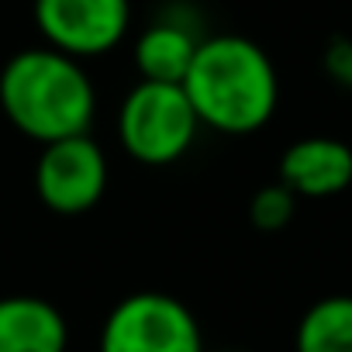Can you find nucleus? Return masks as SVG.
I'll return each mask as SVG.
<instances>
[{
  "mask_svg": "<svg viewBox=\"0 0 352 352\" xmlns=\"http://www.w3.org/2000/svg\"><path fill=\"white\" fill-rule=\"evenodd\" d=\"M297 352H352V294L314 300L297 321Z\"/></svg>",
  "mask_w": 352,
  "mask_h": 352,
  "instance_id": "10",
  "label": "nucleus"
},
{
  "mask_svg": "<svg viewBox=\"0 0 352 352\" xmlns=\"http://www.w3.org/2000/svg\"><path fill=\"white\" fill-rule=\"evenodd\" d=\"M180 87L201 128L208 124L225 135L259 131L280 104L276 66L266 49L245 35L201 38Z\"/></svg>",
  "mask_w": 352,
  "mask_h": 352,
  "instance_id": "1",
  "label": "nucleus"
},
{
  "mask_svg": "<svg viewBox=\"0 0 352 352\" xmlns=\"http://www.w3.org/2000/svg\"><path fill=\"white\" fill-rule=\"evenodd\" d=\"M280 184L294 197H335L352 187V148L331 135H307L280 155Z\"/></svg>",
  "mask_w": 352,
  "mask_h": 352,
  "instance_id": "7",
  "label": "nucleus"
},
{
  "mask_svg": "<svg viewBox=\"0 0 352 352\" xmlns=\"http://www.w3.org/2000/svg\"><path fill=\"white\" fill-rule=\"evenodd\" d=\"M100 352H204L194 311L159 290L121 297L100 328Z\"/></svg>",
  "mask_w": 352,
  "mask_h": 352,
  "instance_id": "4",
  "label": "nucleus"
},
{
  "mask_svg": "<svg viewBox=\"0 0 352 352\" xmlns=\"http://www.w3.org/2000/svg\"><path fill=\"white\" fill-rule=\"evenodd\" d=\"M201 38L180 21H155L135 42V66L148 83H184Z\"/></svg>",
  "mask_w": 352,
  "mask_h": 352,
  "instance_id": "9",
  "label": "nucleus"
},
{
  "mask_svg": "<svg viewBox=\"0 0 352 352\" xmlns=\"http://www.w3.org/2000/svg\"><path fill=\"white\" fill-rule=\"evenodd\" d=\"M201 121L180 83H148L128 90L118 111L121 148L142 166H169L197 142Z\"/></svg>",
  "mask_w": 352,
  "mask_h": 352,
  "instance_id": "3",
  "label": "nucleus"
},
{
  "mask_svg": "<svg viewBox=\"0 0 352 352\" xmlns=\"http://www.w3.org/2000/svg\"><path fill=\"white\" fill-rule=\"evenodd\" d=\"M69 328L59 307L35 294L0 297V352H66Z\"/></svg>",
  "mask_w": 352,
  "mask_h": 352,
  "instance_id": "8",
  "label": "nucleus"
},
{
  "mask_svg": "<svg viewBox=\"0 0 352 352\" xmlns=\"http://www.w3.org/2000/svg\"><path fill=\"white\" fill-rule=\"evenodd\" d=\"M324 69L338 87L352 90V42L349 38H335L324 49Z\"/></svg>",
  "mask_w": 352,
  "mask_h": 352,
  "instance_id": "12",
  "label": "nucleus"
},
{
  "mask_svg": "<svg viewBox=\"0 0 352 352\" xmlns=\"http://www.w3.org/2000/svg\"><path fill=\"white\" fill-rule=\"evenodd\" d=\"M35 25L49 49L94 59L124 42L131 25L128 0H35Z\"/></svg>",
  "mask_w": 352,
  "mask_h": 352,
  "instance_id": "6",
  "label": "nucleus"
},
{
  "mask_svg": "<svg viewBox=\"0 0 352 352\" xmlns=\"http://www.w3.org/2000/svg\"><path fill=\"white\" fill-rule=\"evenodd\" d=\"M218 352H245V349H218Z\"/></svg>",
  "mask_w": 352,
  "mask_h": 352,
  "instance_id": "13",
  "label": "nucleus"
},
{
  "mask_svg": "<svg viewBox=\"0 0 352 352\" xmlns=\"http://www.w3.org/2000/svg\"><path fill=\"white\" fill-rule=\"evenodd\" d=\"M0 107L21 135L49 145L90 131L97 94L80 59L45 45L8 59L0 69Z\"/></svg>",
  "mask_w": 352,
  "mask_h": 352,
  "instance_id": "2",
  "label": "nucleus"
},
{
  "mask_svg": "<svg viewBox=\"0 0 352 352\" xmlns=\"http://www.w3.org/2000/svg\"><path fill=\"white\" fill-rule=\"evenodd\" d=\"M297 211V197L276 180V184H266L252 194L249 201V221L259 228V232H280L290 225Z\"/></svg>",
  "mask_w": 352,
  "mask_h": 352,
  "instance_id": "11",
  "label": "nucleus"
},
{
  "mask_svg": "<svg viewBox=\"0 0 352 352\" xmlns=\"http://www.w3.org/2000/svg\"><path fill=\"white\" fill-rule=\"evenodd\" d=\"M38 201L52 214H87L107 190V159L90 135H73L42 145L35 166Z\"/></svg>",
  "mask_w": 352,
  "mask_h": 352,
  "instance_id": "5",
  "label": "nucleus"
}]
</instances>
